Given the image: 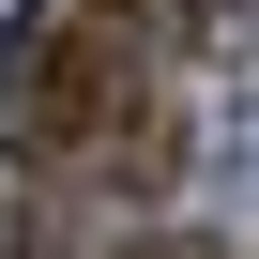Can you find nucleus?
Segmentation results:
<instances>
[{
  "label": "nucleus",
  "instance_id": "1",
  "mask_svg": "<svg viewBox=\"0 0 259 259\" xmlns=\"http://www.w3.org/2000/svg\"><path fill=\"white\" fill-rule=\"evenodd\" d=\"M0 138L61 198L138 213L168 183V107H153V16L138 0H31L0 46Z\"/></svg>",
  "mask_w": 259,
  "mask_h": 259
},
{
  "label": "nucleus",
  "instance_id": "2",
  "mask_svg": "<svg viewBox=\"0 0 259 259\" xmlns=\"http://www.w3.org/2000/svg\"><path fill=\"white\" fill-rule=\"evenodd\" d=\"M122 259H213V244H168V229H153V244H122Z\"/></svg>",
  "mask_w": 259,
  "mask_h": 259
}]
</instances>
